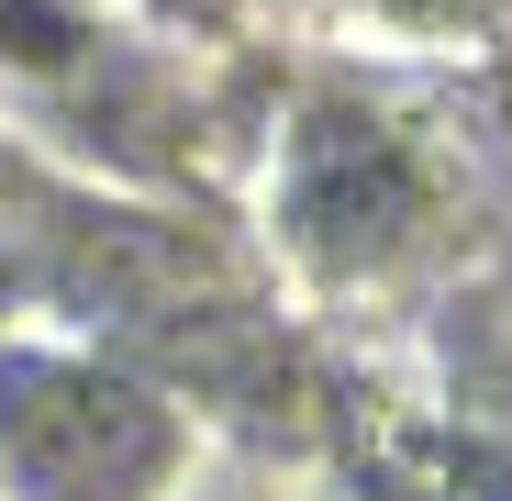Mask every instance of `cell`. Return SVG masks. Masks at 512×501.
<instances>
[{
	"label": "cell",
	"instance_id": "cell-1",
	"mask_svg": "<svg viewBox=\"0 0 512 501\" xmlns=\"http://www.w3.org/2000/svg\"><path fill=\"white\" fill-rule=\"evenodd\" d=\"M179 412L134 368L0 346V501H167Z\"/></svg>",
	"mask_w": 512,
	"mask_h": 501
},
{
	"label": "cell",
	"instance_id": "cell-3",
	"mask_svg": "<svg viewBox=\"0 0 512 501\" xmlns=\"http://www.w3.org/2000/svg\"><path fill=\"white\" fill-rule=\"evenodd\" d=\"M0 290H12V268H0Z\"/></svg>",
	"mask_w": 512,
	"mask_h": 501
},
{
	"label": "cell",
	"instance_id": "cell-2",
	"mask_svg": "<svg viewBox=\"0 0 512 501\" xmlns=\"http://www.w3.org/2000/svg\"><path fill=\"white\" fill-rule=\"evenodd\" d=\"M412 223H423L412 145L390 123H368V112H334L323 101L290 134V234L312 245L323 268H368V257H390Z\"/></svg>",
	"mask_w": 512,
	"mask_h": 501
}]
</instances>
